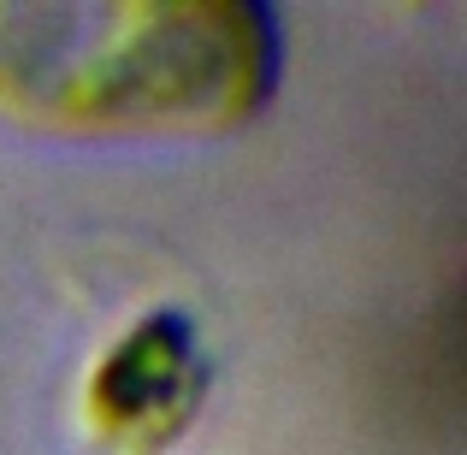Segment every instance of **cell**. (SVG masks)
Here are the masks:
<instances>
[{
  "instance_id": "1",
  "label": "cell",
  "mask_w": 467,
  "mask_h": 455,
  "mask_svg": "<svg viewBox=\"0 0 467 455\" xmlns=\"http://www.w3.org/2000/svg\"><path fill=\"white\" fill-rule=\"evenodd\" d=\"M273 78L261 6H0V101L47 125H237Z\"/></svg>"
},
{
  "instance_id": "2",
  "label": "cell",
  "mask_w": 467,
  "mask_h": 455,
  "mask_svg": "<svg viewBox=\"0 0 467 455\" xmlns=\"http://www.w3.org/2000/svg\"><path fill=\"white\" fill-rule=\"evenodd\" d=\"M202 385H207V361L195 349V326L178 307H160L113 343V355L101 361V373L89 385V414L113 438L166 444L195 414Z\"/></svg>"
}]
</instances>
